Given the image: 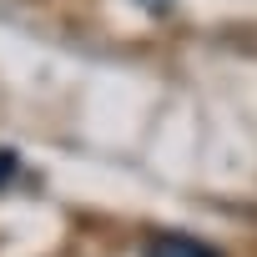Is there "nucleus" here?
Returning a JSON list of instances; mask_svg holds the SVG:
<instances>
[{
  "label": "nucleus",
  "instance_id": "obj_1",
  "mask_svg": "<svg viewBox=\"0 0 257 257\" xmlns=\"http://www.w3.org/2000/svg\"><path fill=\"white\" fill-rule=\"evenodd\" d=\"M142 257H222V252L212 242L192 237V232H152L147 247H142Z\"/></svg>",
  "mask_w": 257,
  "mask_h": 257
},
{
  "label": "nucleus",
  "instance_id": "obj_2",
  "mask_svg": "<svg viewBox=\"0 0 257 257\" xmlns=\"http://www.w3.org/2000/svg\"><path fill=\"white\" fill-rule=\"evenodd\" d=\"M16 172H21V157H16L11 147H0V192H6V187L16 182Z\"/></svg>",
  "mask_w": 257,
  "mask_h": 257
},
{
  "label": "nucleus",
  "instance_id": "obj_3",
  "mask_svg": "<svg viewBox=\"0 0 257 257\" xmlns=\"http://www.w3.org/2000/svg\"><path fill=\"white\" fill-rule=\"evenodd\" d=\"M137 11H147V16H172V6L177 0H132Z\"/></svg>",
  "mask_w": 257,
  "mask_h": 257
}]
</instances>
